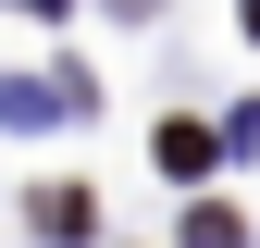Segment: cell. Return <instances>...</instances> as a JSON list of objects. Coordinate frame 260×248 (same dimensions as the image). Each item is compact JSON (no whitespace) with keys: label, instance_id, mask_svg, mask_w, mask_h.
<instances>
[{"label":"cell","instance_id":"1","mask_svg":"<svg viewBox=\"0 0 260 248\" xmlns=\"http://www.w3.org/2000/svg\"><path fill=\"white\" fill-rule=\"evenodd\" d=\"M211 162H223L211 124H161V174H211Z\"/></svg>","mask_w":260,"mask_h":248},{"label":"cell","instance_id":"2","mask_svg":"<svg viewBox=\"0 0 260 248\" xmlns=\"http://www.w3.org/2000/svg\"><path fill=\"white\" fill-rule=\"evenodd\" d=\"M248 224H236V211H223V199H199V211H186V248H236Z\"/></svg>","mask_w":260,"mask_h":248},{"label":"cell","instance_id":"3","mask_svg":"<svg viewBox=\"0 0 260 248\" xmlns=\"http://www.w3.org/2000/svg\"><path fill=\"white\" fill-rule=\"evenodd\" d=\"M38 13H62V0H38Z\"/></svg>","mask_w":260,"mask_h":248}]
</instances>
